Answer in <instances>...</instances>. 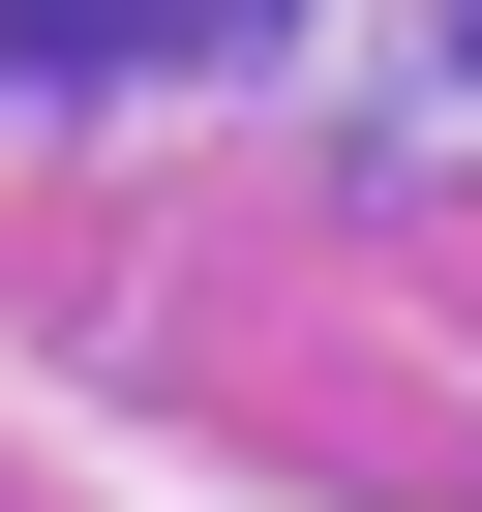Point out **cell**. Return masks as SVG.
Here are the masks:
<instances>
[{
	"label": "cell",
	"mask_w": 482,
	"mask_h": 512,
	"mask_svg": "<svg viewBox=\"0 0 482 512\" xmlns=\"http://www.w3.org/2000/svg\"><path fill=\"white\" fill-rule=\"evenodd\" d=\"M31 61H181V31H272V0H0Z\"/></svg>",
	"instance_id": "6da1fadb"
}]
</instances>
